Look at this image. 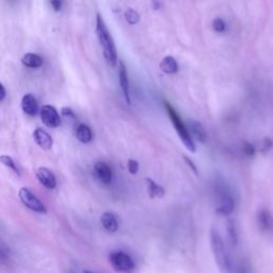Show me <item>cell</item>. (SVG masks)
<instances>
[{"label": "cell", "instance_id": "6da1fadb", "mask_svg": "<svg viewBox=\"0 0 273 273\" xmlns=\"http://www.w3.org/2000/svg\"><path fill=\"white\" fill-rule=\"evenodd\" d=\"M96 33L102 49V54H104L107 63L110 66H115L117 62L116 47L114 41L107 28L106 23L99 13H97L96 15Z\"/></svg>", "mask_w": 273, "mask_h": 273}, {"label": "cell", "instance_id": "7a4b0ae2", "mask_svg": "<svg viewBox=\"0 0 273 273\" xmlns=\"http://www.w3.org/2000/svg\"><path fill=\"white\" fill-rule=\"evenodd\" d=\"M210 246L213 258H215L220 271L222 273H233L232 260H230L225 243L218 229L215 227H212L210 230Z\"/></svg>", "mask_w": 273, "mask_h": 273}, {"label": "cell", "instance_id": "3957f363", "mask_svg": "<svg viewBox=\"0 0 273 273\" xmlns=\"http://www.w3.org/2000/svg\"><path fill=\"white\" fill-rule=\"evenodd\" d=\"M165 107H166L167 112H168V114H169V116L171 118V122L173 123L175 130L177 131L178 136L181 138L182 142L184 143V145L187 148L188 151L194 153L195 152V145H194V142H193V140L191 138L189 131H188V129H187L186 124L183 122V119L181 118V116L178 115V113L176 112V110L172 106H171L168 101H165Z\"/></svg>", "mask_w": 273, "mask_h": 273}, {"label": "cell", "instance_id": "277c9868", "mask_svg": "<svg viewBox=\"0 0 273 273\" xmlns=\"http://www.w3.org/2000/svg\"><path fill=\"white\" fill-rule=\"evenodd\" d=\"M109 261L113 269L119 273H133L135 264L132 258L123 251H115L109 255Z\"/></svg>", "mask_w": 273, "mask_h": 273}, {"label": "cell", "instance_id": "5b68a950", "mask_svg": "<svg viewBox=\"0 0 273 273\" xmlns=\"http://www.w3.org/2000/svg\"><path fill=\"white\" fill-rule=\"evenodd\" d=\"M19 196L22 201V203L25 205L26 207H28L29 209L36 211V212H40V213H46L47 209L44 206V204H43L36 195H34L28 188H22L19 192Z\"/></svg>", "mask_w": 273, "mask_h": 273}, {"label": "cell", "instance_id": "8992f818", "mask_svg": "<svg viewBox=\"0 0 273 273\" xmlns=\"http://www.w3.org/2000/svg\"><path fill=\"white\" fill-rule=\"evenodd\" d=\"M40 114L42 122L50 128H56L61 124V118H60L58 111L53 106L50 105L43 106L40 111Z\"/></svg>", "mask_w": 273, "mask_h": 273}, {"label": "cell", "instance_id": "52a82bcc", "mask_svg": "<svg viewBox=\"0 0 273 273\" xmlns=\"http://www.w3.org/2000/svg\"><path fill=\"white\" fill-rule=\"evenodd\" d=\"M185 124L187 126L188 131H189V133L191 135V138L193 135V138L198 140L199 142H201V143L206 142L207 132H206V130H205L204 126L201 123L194 121V119H189V121H187Z\"/></svg>", "mask_w": 273, "mask_h": 273}, {"label": "cell", "instance_id": "ba28073f", "mask_svg": "<svg viewBox=\"0 0 273 273\" xmlns=\"http://www.w3.org/2000/svg\"><path fill=\"white\" fill-rule=\"evenodd\" d=\"M37 177L39 182L48 189H55L57 186V179L55 174L47 168L41 167L37 171Z\"/></svg>", "mask_w": 273, "mask_h": 273}, {"label": "cell", "instance_id": "9c48e42d", "mask_svg": "<svg viewBox=\"0 0 273 273\" xmlns=\"http://www.w3.org/2000/svg\"><path fill=\"white\" fill-rule=\"evenodd\" d=\"M118 78H119V84H121V89L123 92V95L127 101L128 105H130V93H129V80H128V74L126 66L123 61L119 62L118 67Z\"/></svg>", "mask_w": 273, "mask_h": 273}, {"label": "cell", "instance_id": "30bf717a", "mask_svg": "<svg viewBox=\"0 0 273 273\" xmlns=\"http://www.w3.org/2000/svg\"><path fill=\"white\" fill-rule=\"evenodd\" d=\"M33 136H34V140H36L37 144L41 149L48 151L51 149V147H53V143H54L53 138H51L50 134L46 130L42 129V128H37L33 132Z\"/></svg>", "mask_w": 273, "mask_h": 273}, {"label": "cell", "instance_id": "8fae6325", "mask_svg": "<svg viewBox=\"0 0 273 273\" xmlns=\"http://www.w3.org/2000/svg\"><path fill=\"white\" fill-rule=\"evenodd\" d=\"M94 171H95L97 178L102 184L108 185L112 181V171H111L110 167L105 164V162H97L95 167H94Z\"/></svg>", "mask_w": 273, "mask_h": 273}, {"label": "cell", "instance_id": "7c38bea8", "mask_svg": "<svg viewBox=\"0 0 273 273\" xmlns=\"http://www.w3.org/2000/svg\"><path fill=\"white\" fill-rule=\"evenodd\" d=\"M22 109L26 114L30 116L36 115L38 113V102L36 97L32 94H26V95L22 99Z\"/></svg>", "mask_w": 273, "mask_h": 273}, {"label": "cell", "instance_id": "4fadbf2b", "mask_svg": "<svg viewBox=\"0 0 273 273\" xmlns=\"http://www.w3.org/2000/svg\"><path fill=\"white\" fill-rule=\"evenodd\" d=\"M257 223L262 232H268L273 227V217L267 209H260L257 213Z\"/></svg>", "mask_w": 273, "mask_h": 273}, {"label": "cell", "instance_id": "5bb4252c", "mask_svg": "<svg viewBox=\"0 0 273 273\" xmlns=\"http://www.w3.org/2000/svg\"><path fill=\"white\" fill-rule=\"evenodd\" d=\"M235 208V202L232 196H230L227 192L223 193V198H222L220 206L217 208V212L222 216H228L229 213H232Z\"/></svg>", "mask_w": 273, "mask_h": 273}, {"label": "cell", "instance_id": "9a60e30c", "mask_svg": "<svg viewBox=\"0 0 273 273\" xmlns=\"http://www.w3.org/2000/svg\"><path fill=\"white\" fill-rule=\"evenodd\" d=\"M100 222L105 229L110 233H114L118 228V222L112 212H105L100 217Z\"/></svg>", "mask_w": 273, "mask_h": 273}, {"label": "cell", "instance_id": "2e32d148", "mask_svg": "<svg viewBox=\"0 0 273 273\" xmlns=\"http://www.w3.org/2000/svg\"><path fill=\"white\" fill-rule=\"evenodd\" d=\"M76 136L81 143L87 144L92 141L93 133H92L91 128L88 125L80 124L76 128Z\"/></svg>", "mask_w": 273, "mask_h": 273}, {"label": "cell", "instance_id": "e0dca14e", "mask_svg": "<svg viewBox=\"0 0 273 273\" xmlns=\"http://www.w3.org/2000/svg\"><path fill=\"white\" fill-rule=\"evenodd\" d=\"M161 71L166 74H175L178 71V64L172 56H167L160 62Z\"/></svg>", "mask_w": 273, "mask_h": 273}, {"label": "cell", "instance_id": "ac0fdd59", "mask_svg": "<svg viewBox=\"0 0 273 273\" xmlns=\"http://www.w3.org/2000/svg\"><path fill=\"white\" fill-rule=\"evenodd\" d=\"M22 63L27 66V67H31V68H39L43 65L44 61H43L42 57H40L37 54H26L23 58H22Z\"/></svg>", "mask_w": 273, "mask_h": 273}, {"label": "cell", "instance_id": "d6986e66", "mask_svg": "<svg viewBox=\"0 0 273 273\" xmlns=\"http://www.w3.org/2000/svg\"><path fill=\"white\" fill-rule=\"evenodd\" d=\"M148 191L152 198H162L165 195V189L160 185L156 184L151 178H147Z\"/></svg>", "mask_w": 273, "mask_h": 273}, {"label": "cell", "instance_id": "ffe728a7", "mask_svg": "<svg viewBox=\"0 0 273 273\" xmlns=\"http://www.w3.org/2000/svg\"><path fill=\"white\" fill-rule=\"evenodd\" d=\"M226 229H227V234H228V238L229 241L233 245H237L238 241H239V236L237 233V228L236 225L234 223L233 220H228L226 223Z\"/></svg>", "mask_w": 273, "mask_h": 273}, {"label": "cell", "instance_id": "44dd1931", "mask_svg": "<svg viewBox=\"0 0 273 273\" xmlns=\"http://www.w3.org/2000/svg\"><path fill=\"white\" fill-rule=\"evenodd\" d=\"M125 19L128 24L135 25L136 23H139L140 16H139L138 12L133 10V9H128V10L125 12Z\"/></svg>", "mask_w": 273, "mask_h": 273}, {"label": "cell", "instance_id": "7402d4cb", "mask_svg": "<svg viewBox=\"0 0 273 273\" xmlns=\"http://www.w3.org/2000/svg\"><path fill=\"white\" fill-rule=\"evenodd\" d=\"M0 162H2L3 165H5L6 167H8L9 169H11L14 173H16L17 175H20V172H19V169L16 168V165L14 160L10 157V156H7V155H3L0 156Z\"/></svg>", "mask_w": 273, "mask_h": 273}, {"label": "cell", "instance_id": "603a6c76", "mask_svg": "<svg viewBox=\"0 0 273 273\" xmlns=\"http://www.w3.org/2000/svg\"><path fill=\"white\" fill-rule=\"evenodd\" d=\"M212 28L216 32L218 33H222L224 32L226 29V24L224 23L223 20L221 19H215L212 22Z\"/></svg>", "mask_w": 273, "mask_h": 273}, {"label": "cell", "instance_id": "cb8c5ba5", "mask_svg": "<svg viewBox=\"0 0 273 273\" xmlns=\"http://www.w3.org/2000/svg\"><path fill=\"white\" fill-rule=\"evenodd\" d=\"M127 168H128V171H129L130 174H136L138 173V170H139V164L133 159H129L128 160Z\"/></svg>", "mask_w": 273, "mask_h": 273}, {"label": "cell", "instance_id": "d4e9b609", "mask_svg": "<svg viewBox=\"0 0 273 273\" xmlns=\"http://www.w3.org/2000/svg\"><path fill=\"white\" fill-rule=\"evenodd\" d=\"M272 145H273V142L270 140V139H264L263 142H262V145H261V149L260 151L262 153H267L271 150L272 148Z\"/></svg>", "mask_w": 273, "mask_h": 273}, {"label": "cell", "instance_id": "484cf974", "mask_svg": "<svg viewBox=\"0 0 273 273\" xmlns=\"http://www.w3.org/2000/svg\"><path fill=\"white\" fill-rule=\"evenodd\" d=\"M243 152L246 154L247 156H253L255 154V149L252 144L250 143H244L243 145Z\"/></svg>", "mask_w": 273, "mask_h": 273}, {"label": "cell", "instance_id": "4316f807", "mask_svg": "<svg viewBox=\"0 0 273 273\" xmlns=\"http://www.w3.org/2000/svg\"><path fill=\"white\" fill-rule=\"evenodd\" d=\"M184 159H185V161H186V164L188 165V166H189V168L193 171V172L195 173V174H198V168H196L195 166H194V164H193V161H191L189 158H188L187 156H185L184 157Z\"/></svg>", "mask_w": 273, "mask_h": 273}, {"label": "cell", "instance_id": "83f0119b", "mask_svg": "<svg viewBox=\"0 0 273 273\" xmlns=\"http://www.w3.org/2000/svg\"><path fill=\"white\" fill-rule=\"evenodd\" d=\"M62 113H63V115L68 116V117H75L74 112H73V111L70 108H63L62 109Z\"/></svg>", "mask_w": 273, "mask_h": 273}, {"label": "cell", "instance_id": "f1b7e54d", "mask_svg": "<svg viewBox=\"0 0 273 273\" xmlns=\"http://www.w3.org/2000/svg\"><path fill=\"white\" fill-rule=\"evenodd\" d=\"M6 94H7L6 89H5V87H4V85H3V83L0 82V101H2V100H4V99H5V97H6Z\"/></svg>", "mask_w": 273, "mask_h": 273}, {"label": "cell", "instance_id": "f546056e", "mask_svg": "<svg viewBox=\"0 0 273 273\" xmlns=\"http://www.w3.org/2000/svg\"><path fill=\"white\" fill-rule=\"evenodd\" d=\"M50 5L53 6V8L55 9L56 11H59L60 9H61V6H62V4L60 3V2H57V0H54V2H51V3H50Z\"/></svg>", "mask_w": 273, "mask_h": 273}, {"label": "cell", "instance_id": "4dcf8cb0", "mask_svg": "<svg viewBox=\"0 0 273 273\" xmlns=\"http://www.w3.org/2000/svg\"><path fill=\"white\" fill-rule=\"evenodd\" d=\"M83 273H93V272H91V271H84Z\"/></svg>", "mask_w": 273, "mask_h": 273}]
</instances>
